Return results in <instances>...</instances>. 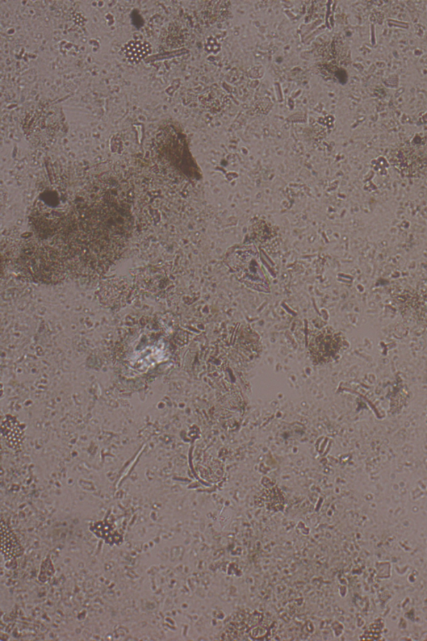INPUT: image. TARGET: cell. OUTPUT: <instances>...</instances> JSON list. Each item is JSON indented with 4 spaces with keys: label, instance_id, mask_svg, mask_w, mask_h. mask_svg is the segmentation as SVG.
I'll return each mask as SVG.
<instances>
[{
    "label": "cell",
    "instance_id": "1",
    "mask_svg": "<svg viewBox=\"0 0 427 641\" xmlns=\"http://www.w3.org/2000/svg\"><path fill=\"white\" fill-rule=\"evenodd\" d=\"M340 340L333 333L320 334L309 343L313 361L323 364L332 361L340 351Z\"/></svg>",
    "mask_w": 427,
    "mask_h": 641
},
{
    "label": "cell",
    "instance_id": "3",
    "mask_svg": "<svg viewBox=\"0 0 427 641\" xmlns=\"http://www.w3.org/2000/svg\"><path fill=\"white\" fill-rule=\"evenodd\" d=\"M19 550L15 536H13L7 527H4V523L2 522V551L3 555H6L8 559L14 558L15 555H19Z\"/></svg>",
    "mask_w": 427,
    "mask_h": 641
},
{
    "label": "cell",
    "instance_id": "2",
    "mask_svg": "<svg viewBox=\"0 0 427 641\" xmlns=\"http://www.w3.org/2000/svg\"><path fill=\"white\" fill-rule=\"evenodd\" d=\"M122 52L129 62L138 64L152 52V47L146 41L132 40L124 45Z\"/></svg>",
    "mask_w": 427,
    "mask_h": 641
}]
</instances>
